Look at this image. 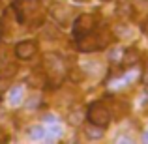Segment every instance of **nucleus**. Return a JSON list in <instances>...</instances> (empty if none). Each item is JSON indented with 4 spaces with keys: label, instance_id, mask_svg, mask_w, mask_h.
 <instances>
[{
    "label": "nucleus",
    "instance_id": "20e7f679",
    "mask_svg": "<svg viewBox=\"0 0 148 144\" xmlns=\"http://www.w3.org/2000/svg\"><path fill=\"white\" fill-rule=\"evenodd\" d=\"M49 13H51V17H53L60 26H68L69 17H71V11H69V8L62 6V4H58V2L53 4V6L49 8Z\"/></svg>",
    "mask_w": 148,
    "mask_h": 144
},
{
    "label": "nucleus",
    "instance_id": "7ed1b4c3",
    "mask_svg": "<svg viewBox=\"0 0 148 144\" xmlns=\"http://www.w3.org/2000/svg\"><path fill=\"white\" fill-rule=\"evenodd\" d=\"M94 28H96V17L90 13H83L73 23V36L79 38V36H84V34H90L94 32Z\"/></svg>",
    "mask_w": 148,
    "mask_h": 144
},
{
    "label": "nucleus",
    "instance_id": "9b49d317",
    "mask_svg": "<svg viewBox=\"0 0 148 144\" xmlns=\"http://www.w3.org/2000/svg\"><path fill=\"white\" fill-rule=\"evenodd\" d=\"M10 97H11V103H21V97H23V90L21 88H13L11 90V94H10Z\"/></svg>",
    "mask_w": 148,
    "mask_h": 144
},
{
    "label": "nucleus",
    "instance_id": "f8f14e48",
    "mask_svg": "<svg viewBox=\"0 0 148 144\" xmlns=\"http://www.w3.org/2000/svg\"><path fill=\"white\" fill-rule=\"evenodd\" d=\"M49 133H51V137H49V139H53V137H58V135H60V127H58V126H53V127H49Z\"/></svg>",
    "mask_w": 148,
    "mask_h": 144
},
{
    "label": "nucleus",
    "instance_id": "39448f33",
    "mask_svg": "<svg viewBox=\"0 0 148 144\" xmlns=\"http://www.w3.org/2000/svg\"><path fill=\"white\" fill-rule=\"evenodd\" d=\"M36 53H38V47L34 41H19L15 45V56L19 60H30Z\"/></svg>",
    "mask_w": 148,
    "mask_h": 144
},
{
    "label": "nucleus",
    "instance_id": "2eb2a0df",
    "mask_svg": "<svg viewBox=\"0 0 148 144\" xmlns=\"http://www.w3.org/2000/svg\"><path fill=\"white\" fill-rule=\"evenodd\" d=\"M143 141H145V142H148V133H145V135H143Z\"/></svg>",
    "mask_w": 148,
    "mask_h": 144
},
{
    "label": "nucleus",
    "instance_id": "f3484780",
    "mask_svg": "<svg viewBox=\"0 0 148 144\" xmlns=\"http://www.w3.org/2000/svg\"><path fill=\"white\" fill-rule=\"evenodd\" d=\"M73 2H86V0H73Z\"/></svg>",
    "mask_w": 148,
    "mask_h": 144
},
{
    "label": "nucleus",
    "instance_id": "1a4fd4ad",
    "mask_svg": "<svg viewBox=\"0 0 148 144\" xmlns=\"http://www.w3.org/2000/svg\"><path fill=\"white\" fill-rule=\"evenodd\" d=\"M28 135H30V139H34V141H41V139L45 137V129L40 127V126H34V127L28 129Z\"/></svg>",
    "mask_w": 148,
    "mask_h": 144
},
{
    "label": "nucleus",
    "instance_id": "6ab92c4d",
    "mask_svg": "<svg viewBox=\"0 0 148 144\" xmlns=\"http://www.w3.org/2000/svg\"><path fill=\"white\" fill-rule=\"evenodd\" d=\"M146 92H148V86H146Z\"/></svg>",
    "mask_w": 148,
    "mask_h": 144
},
{
    "label": "nucleus",
    "instance_id": "f03ea898",
    "mask_svg": "<svg viewBox=\"0 0 148 144\" xmlns=\"http://www.w3.org/2000/svg\"><path fill=\"white\" fill-rule=\"evenodd\" d=\"M86 118L90 124H96V126L105 127L109 122H111V111L105 107L103 103H92L86 111Z\"/></svg>",
    "mask_w": 148,
    "mask_h": 144
},
{
    "label": "nucleus",
    "instance_id": "423d86ee",
    "mask_svg": "<svg viewBox=\"0 0 148 144\" xmlns=\"http://www.w3.org/2000/svg\"><path fill=\"white\" fill-rule=\"evenodd\" d=\"M139 60H141V53H139L137 49L131 47V49H126V51H124V54H122V64L126 66V68H127V66L137 64Z\"/></svg>",
    "mask_w": 148,
    "mask_h": 144
},
{
    "label": "nucleus",
    "instance_id": "9d476101",
    "mask_svg": "<svg viewBox=\"0 0 148 144\" xmlns=\"http://www.w3.org/2000/svg\"><path fill=\"white\" fill-rule=\"evenodd\" d=\"M83 118H84V114L81 111H71L69 116H68V122L71 124V126H79V124L83 122Z\"/></svg>",
    "mask_w": 148,
    "mask_h": 144
},
{
    "label": "nucleus",
    "instance_id": "4468645a",
    "mask_svg": "<svg viewBox=\"0 0 148 144\" xmlns=\"http://www.w3.org/2000/svg\"><path fill=\"white\" fill-rule=\"evenodd\" d=\"M143 32H145L146 36H148V23H145V25H143Z\"/></svg>",
    "mask_w": 148,
    "mask_h": 144
},
{
    "label": "nucleus",
    "instance_id": "f257e3e1",
    "mask_svg": "<svg viewBox=\"0 0 148 144\" xmlns=\"http://www.w3.org/2000/svg\"><path fill=\"white\" fill-rule=\"evenodd\" d=\"M77 49L81 51V53H94V51H99L103 49L105 45H107V40H105V36H101V34H84V36H79L77 38Z\"/></svg>",
    "mask_w": 148,
    "mask_h": 144
},
{
    "label": "nucleus",
    "instance_id": "0eeeda50",
    "mask_svg": "<svg viewBox=\"0 0 148 144\" xmlns=\"http://www.w3.org/2000/svg\"><path fill=\"white\" fill-rule=\"evenodd\" d=\"M116 13L124 19H131L135 15V11H133V6H131L127 0H122V2L118 4V8H116Z\"/></svg>",
    "mask_w": 148,
    "mask_h": 144
},
{
    "label": "nucleus",
    "instance_id": "a211bd4d",
    "mask_svg": "<svg viewBox=\"0 0 148 144\" xmlns=\"http://www.w3.org/2000/svg\"><path fill=\"white\" fill-rule=\"evenodd\" d=\"M103 2H111V0H103Z\"/></svg>",
    "mask_w": 148,
    "mask_h": 144
},
{
    "label": "nucleus",
    "instance_id": "ddd939ff",
    "mask_svg": "<svg viewBox=\"0 0 148 144\" xmlns=\"http://www.w3.org/2000/svg\"><path fill=\"white\" fill-rule=\"evenodd\" d=\"M141 81L145 84H148V60H146V64H145V71H143V77H141Z\"/></svg>",
    "mask_w": 148,
    "mask_h": 144
},
{
    "label": "nucleus",
    "instance_id": "6e6552de",
    "mask_svg": "<svg viewBox=\"0 0 148 144\" xmlns=\"http://www.w3.org/2000/svg\"><path fill=\"white\" fill-rule=\"evenodd\" d=\"M84 133H86L88 139H101V137H103V129H101V126H96V124H90V126L84 129Z\"/></svg>",
    "mask_w": 148,
    "mask_h": 144
},
{
    "label": "nucleus",
    "instance_id": "dca6fc26",
    "mask_svg": "<svg viewBox=\"0 0 148 144\" xmlns=\"http://www.w3.org/2000/svg\"><path fill=\"white\" fill-rule=\"evenodd\" d=\"M2 141H6V137H4V135L0 133V142H2Z\"/></svg>",
    "mask_w": 148,
    "mask_h": 144
}]
</instances>
